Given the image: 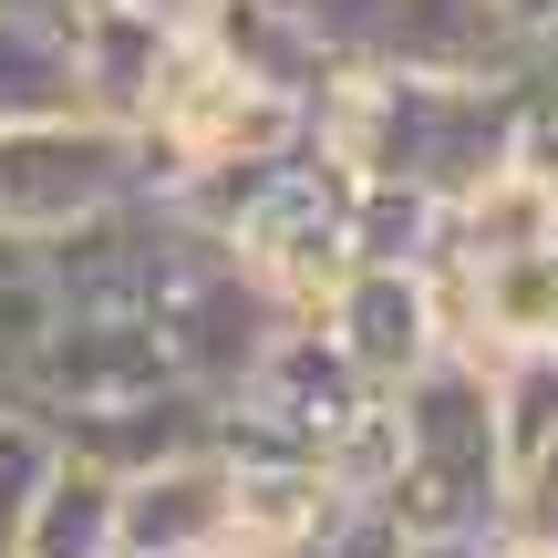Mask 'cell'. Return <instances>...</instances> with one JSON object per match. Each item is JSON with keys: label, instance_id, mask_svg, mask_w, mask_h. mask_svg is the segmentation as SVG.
Wrapping results in <instances>:
<instances>
[{"label": "cell", "instance_id": "1", "mask_svg": "<svg viewBox=\"0 0 558 558\" xmlns=\"http://www.w3.org/2000/svg\"><path fill=\"white\" fill-rule=\"evenodd\" d=\"M393 414V486L383 518L403 538H445V527H507V465H497V414H486V362L435 352L414 383L383 393Z\"/></svg>", "mask_w": 558, "mask_h": 558}, {"label": "cell", "instance_id": "2", "mask_svg": "<svg viewBox=\"0 0 558 558\" xmlns=\"http://www.w3.org/2000/svg\"><path fill=\"white\" fill-rule=\"evenodd\" d=\"M145 331H156V352H166V373L186 383V393H239L248 383V362L269 352V331H279V311L259 300V279H248L239 259H228V239H207V228H186V218H166V207H145Z\"/></svg>", "mask_w": 558, "mask_h": 558}, {"label": "cell", "instance_id": "3", "mask_svg": "<svg viewBox=\"0 0 558 558\" xmlns=\"http://www.w3.org/2000/svg\"><path fill=\"white\" fill-rule=\"evenodd\" d=\"M320 73H414V83H507L527 73L497 0H279Z\"/></svg>", "mask_w": 558, "mask_h": 558}, {"label": "cell", "instance_id": "4", "mask_svg": "<svg viewBox=\"0 0 558 558\" xmlns=\"http://www.w3.org/2000/svg\"><path fill=\"white\" fill-rule=\"evenodd\" d=\"M135 207V135L104 114L21 124L0 135V239H62V228Z\"/></svg>", "mask_w": 558, "mask_h": 558}, {"label": "cell", "instance_id": "5", "mask_svg": "<svg viewBox=\"0 0 558 558\" xmlns=\"http://www.w3.org/2000/svg\"><path fill=\"white\" fill-rule=\"evenodd\" d=\"M228 259L259 279V300L279 320H311L320 300L341 290V269H352V239H341V177L320 156H290L259 186V207L228 228Z\"/></svg>", "mask_w": 558, "mask_h": 558}, {"label": "cell", "instance_id": "6", "mask_svg": "<svg viewBox=\"0 0 558 558\" xmlns=\"http://www.w3.org/2000/svg\"><path fill=\"white\" fill-rule=\"evenodd\" d=\"M166 383L177 373H166L156 331H145L135 311H94V320H52L0 393H21L32 414H52V435H73V424H94V414H124V403L166 393Z\"/></svg>", "mask_w": 558, "mask_h": 558}, {"label": "cell", "instance_id": "7", "mask_svg": "<svg viewBox=\"0 0 558 558\" xmlns=\"http://www.w3.org/2000/svg\"><path fill=\"white\" fill-rule=\"evenodd\" d=\"M311 331L352 362L362 393H393V383H414L424 362L445 352V320H435L424 269H341V290L311 311Z\"/></svg>", "mask_w": 558, "mask_h": 558}, {"label": "cell", "instance_id": "8", "mask_svg": "<svg viewBox=\"0 0 558 558\" xmlns=\"http://www.w3.org/2000/svg\"><path fill=\"white\" fill-rule=\"evenodd\" d=\"M62 11H73V62H83V104H94L104 124H124V135H135L186 32H177V21L156 11V0H62Z\"/></svg>", "mask_w": 558, "mask_h": 558}, {"label": "cell", "instance_id": "9", "mask_svg": "<svg viewBox=\"0 0 558 558\" xmlns=\"http://www.w3.org/2000/svg\"><path fill=\"white\" fill-rule=\"evenodd\" d=\"M228 527V456L197 445V456H166L145 476H114V558H186L218 548Z\"/></svg>", "mask_w": 558, "mask_h": 558}, {"label": "cell", "instance_id": "10", "mask_svg": "<svg viewBox=\"0 0 558 558\" xmlns=\"http://www.w3.org/2000/svg\"><path fill=\"white\" fill-rule=\"evenodd\" d=\"M341 486L320 476L311 456H228V527L218 558H300L320 527L341 518Z\"/></svg>", "mask_w": 558, "mask_h": 558}, {"label": "cell", "instance_id": "11", "mask_svg": "<svg viewBox=\"0 0 558 558\" xmlns=\"http://www.w3.org/2000/svg\"><path fill=\"white\" fill-rule=\"evenodd\" d=\"M73 114H94L73 62V11L62 0H0V135L73 124Z\"/></svg>", "mask_w": 558, "mask_h": 558}, {"label": "cell", "instance_id": "12", "mask_svg": "<svg viewBox=\"0 0 558 558\" xmlns=\"http://www.w3.org/2000/svg\"><path fill=\"white\" fill-rule=\"evenodd\" d=\"M207 424H218V403H207V393H186V383H166V393L124 403V414L73 424L62 445H73L83 465H104V476H145V465H166V456H197V445H207Z\"/></svg>", "mask_w": 558, "mask_h": 558}, {"label": "cell", "instance_id": "13", "mask_svg": "<svg viewBox=\"0 0 558 558\" xmlns=\"http://www.w3.org/2000/svg\"><path fill=\"white\" fill-rule=\"evenodd\" d=\"M341 239H352V269H435L445 197L393 186V177H341Z\"/></svg>", "mask_w": 558, "mask_h": 558}, {"label": "cell", "instance_id": "14", "mask_svg": "<svg viewBox=\"0 0 558 558\" xmlns=\"http://www.w3.org/2000/svg\"><path fill=\"white\" fill-rule=\"evenodd\" d=\"M11 558H114V476L62 445V465H52V486L32 497Z\"/></svg>", "mask_w": 558, "mask_h": 558}, {"label": "cell", "instance_id": "15", "mask_svg": "<svg viewBox=\"0 0 558 558\" xmlns=\"http://www.w3.org/2000/svg\"><path fill=\"white\" fill-rule=\"evenodd\" d=\"M486 414H497V465L518 476L558 445V352H497L486 362Z\"/></svg>", "mask_w": 558, "mask_h": 558}, {"label": "cell", "instance_id": "16", "mask_svg": "<svg viewBox=\"0 0 558 558\" xmlns=\"http://www.w3.org/2000/svg\"><path fill=\"white\" fill-rule=\"evenodd\" d=\"M52 465H62L52 414H32L21 393H0V558L21 548V518H32V497L52 486Z\"/></svg>", "mask_w": 558, "mask_h": 558}, {"label": "cell", "instance_id": "17", "mask_svg": "<svg viewBox=\"0 0 558 558\" xmlns=\"http://www.w3.org/2000/svg\"><path fill=\"white\" fill-rule=\"evenodd\" d=\"M507 538H548L558 548V445L507 476Z\"/></svg>", "mask_w": 558, "mask_h": 558}, {"label": "cell", "instance_id": "18", "mask_svg": "<svg viewBox=\"0 0 558 558\" xmlns=\"http://www.w3.org/2000/svg\"><path fill=\"white\" fill-rule=\"evenodd\" d=\"M300 558H403V527L383 518V507H341V518L320 527Z\"/></svg>", "mask_w": 558, "mask_h": 558}, {"label": "cell", "instance_id": "19", "mask_svg": "<svg viewBox=\"0 0 558 558\" xmlns=\"http://www.w3.org/2000/svg\"><path fill=\"white\" fill-rule=\"evenodd\" d=\"M507 527H445V538H403V558H497Z\"/></svg>", "mask_w": 558, "mask_h": 558}, {"label": "cell", "instance_id": "20", "mask_svg": "<svg viewBox=\"0 0 558 558\" xmlns=\"http://www.w3.org/2000/svg\"><path fill=\"white\" fill-rule=\"evenodd\" d=\"M497 21H507V32H518V52H527V41H538L548 21H558V0H497Z\"/></svg>", "mask_w": 558, "mask_h": 558}, {"label": "cell", "instance_id": "21", "mask_svg": "<svg viewBox=\"0 0 558 558\" xmlns=\"http://www.w3.org/2000/svg\"><path fill=\"white\" fill-rule=\"evenodd\" d=\"M527 83H558V21H548L538 41H527Z\"/></svg>", "mask_w": 558, "mask_h": 558}, {"label": "cell", "instance_id": "22", "mask_svg": "<svg viewBox=\"0 0 558 558\" xmlns=\"http://www.w3.org/2000/svg\"><path fill=\"white\" fill-rule=\"evenodd\" d=\"M497 558H558L548 538H497Z\"/></svg>", "mask_w": 558, "mask_h": 558}]
</instances>
